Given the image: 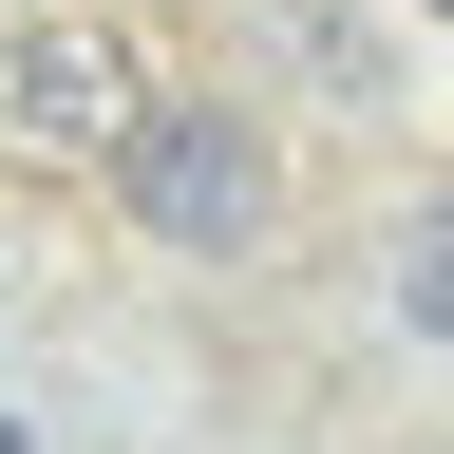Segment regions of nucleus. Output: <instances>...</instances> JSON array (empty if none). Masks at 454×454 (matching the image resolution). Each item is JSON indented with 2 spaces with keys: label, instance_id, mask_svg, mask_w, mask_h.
Listing matches in <instances>:
<instances>
[{
  "label": "nucleus",
  "instance_id": "nucleus-1",
  "mask_svg": "<svg viewBox=\"0 0 454 454\" xmlns=\"http://www.w3.org/2000/svg\"><path fill=\"white\" fill-rule=\"evenodd\" d=\"M114 190H133V227H152V247H190V265H227V247H265L284 170H265V133H247L227 95H152L133 133H114Z\"/></svg>",
  "mask_w": 454,
  "mask_h": 454
},
{
  "label": "nucleus",
  "instance_id": "nucleus-2",
  "mask_svg": "<svg viewBox=\"0 0 454 454\" xmlns=\"http://www.w3.org/2000/svg\"><path fill=\"white\" fill-rule=\"evenodd\" d=\"M0 95H20V133H38V152H114V133L152 114V95H114V38H76V20H20Z\"/></svg>",
  "mask_w": 454,
  "mask_h": 454
},
{
  "label": "nucleus",
  "instance_id": "nucleus-3",
  "mask_svg": "<svg viewBox=\"0 0 454 454\" xmlns=\"http://www.w3.org/2000/svg\"><path fill=\"white\" fill-rule=\"evenodd\" d=\"M397 322H417V340H454V208L397 247Z\"/></svg>",
  "mask_w": 454,
  "mask_h": 454
}]
</instances>
